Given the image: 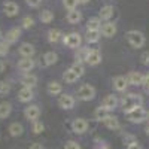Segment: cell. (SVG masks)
<instances>
[{
  "label": "cell",
  "mask_w": 149,
  "mask_h": 149,
  "mask_svg": "<svg viewBox=\"0 0 149 149\" xmlns=\"http://www.w3.org/2000/svg\"><path fill=\"white\" fill-rule=\"evenodd\" d=\"M127 149H142V146H140L137 142H131V143H128Z\"/></svg>",
  "instance_id": "obj_42"
},
{
  "label": "cell",
  "mask_w": 149,
  "mask_h": 149,
  "mask_svg": "<svg viewBox=\"0 0 149 149\" xmlns=\"http://www.w3.org/2000/svg\"><path fill=\"white\" fill-rule=\"evenodd\" d=\"M127 85H128V82H127V78L125 76H116V78H113V88L116 91H119V93L125 91L127 90Z\"/></svg>",
  "instance_id": "obj_20"
},
{
  "label": "cell",
  "mask_w": 149,
  "mask_h": 149,
  "mask_svg": "<svg viewBox=\"0 0 149 149\" xmlns=\"http://www.w3.org/2000/svg\"><path fill=\"white\" fill-rule=\"evenodd\" d=\"M78 97L81 98V100H84V102H90V100H93V98L95 97V88L93 85H90V84H85L78 90Z\"/></svg>",
  "instance_id": "obj_3"
},
{
  "label": "cell",
  "mask_w": 149,
  "mask_h": 149,
  "mask_svg": "<svg viewBox=\"0 0 149 149\" xmlns=\"http://www.w3.org/2000/svg\"><path fill=\"white\" fill-rule=\"evenodd\" d=\"M102 122H103V125L109 130H118L119 128V119L113 115H107Z\"/></svg>",
  "instance_id": "obj_13"
},
{
  "label": "cell",
  "mask_w": 149,
  "mask_h": 149,
  "mask_svg": "<svg viewBox=\"0 0 149 149\" xmlns=\"http://www.w3.org/2000/svg\"><path fill=\"white\" fill-rule=\"evenodd\" d=\"M12 112V104L9 102H2L0 103V119H5L10 115Z\"/></svg>",
  "instance_id": "obj_24"
},
{
  "label": "cell",
  "mask_w": 149,
  "mask_h": 149,
  "mask_svg": "<svg viewBox=\"0 0 149 149\" xmlns=\"http://www.w3.org/2000/svg\"><path fill=\"white\" fill-rule=\"evenodd\" d=\"M21 37V29L19 27H14V29H10L8 33H6V36H5V40L10 45V43H15V42H18V39Z\"/></svg>",
  "instance_id": "obj_12"
},
{
  "label": "cell",
  "mask_w": 149,
  "mask_h": 149,
  "mask_svg": "<svg viewBox=\"0 0 149 149\" xmlns=\"http://www.w3.org/2000/svg\"><path fill=\"white\" fill-rule=\"evenodd\" d=\"M46 91L51 95H60L61 91H63V86H61L60 82H49L46 86Z\"/></svg>",
  "instance_id": "obj_22"
},
{
  "label": "cell",
  "mask_w": 149,
  "mask_h": 149,
  "mask_svg": "<svg viewBox=\"0 0 149 149\" xmlns=\"http://www.w3.org/2000/svg\"><path fill=\"white\" fill-rule=\"evenodd\" d=\"M81 19H82V14H81L79 10L73 9V10H69L67 12V21L70 24H78Z\"/></svg>",
  "instance_id": "obj_26"
},
{
  "label": "cell",
  "mask_w": 149,
  "mask_h": 149,
  "mask_svg": "<svg viewBox=\"0 0 149 149\" xmlns=\"http://www.w3.org/2000/svg\"><path fill=\"white\" fill-rule=\"evenodd\" d=\"M74 73H76L78 74V76L81 78L82 76V74H84V72H85V69H84V66H82V63H78V61H76V63H74L72 67H70Z\"/></svg>",
  "instance_id": "obj_33"
},
{
  "label": "cell",
  "mask_w": 149,
  "mask_h": 149,
  "mask_svg": "<svg viewBox=\"0 0 149 149\" xmlns=\"http://www.w3.org/2000/svg\"><path fill=\"white\" fill-rule=\"evenodd\" d=\"M127 82L130 85H142L143 82V74L140 72H130L127 76Z\"/></svg>",
  "instance_id": "obj_19"
},
{
  "label": "cell",
  "mask_w": 149,
  "mask_h": 149,
  "mask_svg": "<svg viewBox=\"0 0 149 149\" xmlns=\"http://www.w3.org/2000/svg\"><path fill=\"white\" fill-rule=\"evenodd\" d=\"M146 119H148V121H149V112H148V116H146Z\"/></svg>",
  "instance_id": "obj_48"
},
{
  "label": "cell",
  "mask_w": 149,
  "mask_h": 149,
  "mask_svg": "<svg viewBox=\"0 0 149 149\" xmlns=\"http://www.w3.org/2000/svg\"><path fill=\"white\" fill-rule=\"evenodd\" d=\"M9 91H10V85L8 82H0V97L9 94Z\"/></svg>",
  "instance_id": "obj_34"
},
{
  "label": "cell",
  "mask_w": 149,
  "mask_h": 149,
  "mask_svg": "<svg viewBox=\"0 0 149 149\" xmlns=\"http://www.w3.org/2000/svg\"><path fill=\"white\" fill-rule=\"evenodd\" d=\"M40 2H42V0H26V3H27L30 8H37V6L40 5Z\"/></svg>",
  "instance_id": "obj_40"
},
{
  "label": "cell",
  "mask_w": 149,
  "mask_h": 149,
  "mask_svg": "<svg viewBox=\"0 0 149 149\" xmlns=\"http://www.w3.org/2000/svg\"><path fill=\"white\" fill-rule=\"evenodd\" d=\"M146 133H148V136H149V122H148V125H146Z\"/></svg>",
  "instance_id": "obj_47"
},
{
  "label": "cell",
  "mask_w": 149,
  "mask_h": 149,
  "mask_svg": "<svg viewBox=\"0 0 149 149\" xmlns=\"http://www.w3.org/2000/svg\"><path fill=\"white\" fill-rule=\"evenodd\" d=\"M107 115H109V113H107V110H106L104 107H102V106H100V107H97L95 112H94V118H95L97 121H103Z\"/></svg>",
  "instance_id": "obj_32"
},
{
  "label": "cell",
  "mask_w": 149,
  "mask_h": 149,
  "mask_svg": "<svg viewBox=\"0 0 149 149\" xmlns=\"http://www.w3.org/2000/svg\"><path fill=\"white\" fill-rule=\"evenodd\" d=\"M21 84L24 86H27V88H33V86L37 84V78L34 76V74H31V73H26L21 78Z\"/></svg>",
  "instance_id": "obj_21"
},
{
  "label": "cell",
  "mask_w": 149,
  "mask_h": 149,
  "mask_svg": "<svg viewBox=\"0 0 149 149\" xmlns=\"http://www.w3.org/2000/svg\"><path fill=\"white\" fill-rule=\"evenodd\" d=\"M9 52V43L6 40H0V57H3Z\"/></svg>",
  "instance_id": "obj_37"
},
{
  "label": "cell",
  "mask_w": 149,
  "mask_h": 149,
  "mask_svg": "<svg viewBox=\"0 0 149 149\" xmlns=\"http://www.w3.org/2000/svg\"><path fill=\"white\" fill-rule=\"evenodd\" d=\"M72 130L76 134H84L86 130H88V122L84 118H76L72 122Z\"/></svg>",
  "instance_id": "obj_6"
},
{
  "label": "cell",
  "mask_w": 149,
  "mask_h": 149,
  "mask_svg": "<svg viewBox=\"0 0 149 149\" xmlns=\"http://www.w3.org/2000/svg\"><path fill=\"white\" fill-rule=\"evenodd\" d=\"M57 60H58V55H57L54 51H49V52H46V54L43 55V63H45L46 66H52V64H55V63H57Z\"/></svg>",
  "instance_id": "obj_28"
},
{
  "label": "cell",
  "mask_w": 149,
  "mask_h": 149,
  "mask_svg": "<svg viewBox=\"0 0 149 149\" xmlns=\"http://www.w3.org/2000/svg\"><path fill=\"white\" fill-rule=\"evenodd\" d=\"M24 133V127L22 124L19 122H12L9 125V134L12 136V137H18V136H21Z\"/></svg>",
  "instance_id": "obj_23"
},
{
  "label": "cell",
  "mask_w": 149,
  "mask_h": 149,
  "mask_svg": "<svg viewBox=\"0 0 149 149\" xmlns=\"http://www.w3.org/2000/svg\"><path fill=\"white\" fill-rule=\"evenodd\" d=\"M60 37H61V31L58 29H52V30H49L48 31V40L54 43V42H58L60 40Z\"/></svg>",
  "instance_id": "obj_31"
},
{
  "label": "cell",
  "mask_w": 149,
  "mask_h": 149,
  "mask_svg": "<svg viewBox=\"0 0 149 149\" xmlns=\"http://www.w3.org/2000/svg\"><path fill=\"white\" fill-rule=\"evenodd\" d=\"M113 12H115L113 6L106 5V6H103V8L100 9V12H98V18H100V19H104V21H109L112 17H113Z\"/></svg>",
  "instance_id": "obj_18"
},
{
  "label": "cell",
  "mask_w": 149,
  "mask_h": 149,
  "mask_svg": "<svg viewBox=\"0 0 149 149\" xmlns=\"http://www.w3.org/2000/svg\"><path fill=\"white\" fill-rule=\"evenodd\" d=\"M3 12L6 17H17L19 14V6L15 2H5L3 3Z\"/></svg>",
  "instance_id": "obj_8"
},
{
  "label": "cell",
  "mask_w": 149,
  "mask_h": 149,
  "mask_svg": "<svg viewBox=\"0 0 149 149\" xmlns=\"http://www.w3.org/2000/svg\"><path fill=\"white\" fill-rule=\"evenodd\" d=\"M43 124H42V121H34L33 122V133L34 134H40L42 131H43Z\"/></svg>",
  "instance_id": "obj_35"
},
{
  "label": "cell",
  "mask_w": 149,
  "mask_h": 149,
  "mask_svg": "<svg viewBox=\"0 0 149 149\" xmlns=\"http://www.w3.org/2000/svg\"><path fill=\"white\" fill-rule=\"evenodd\" d=\"M39 18H40L42 22L48 24V22H51L54 19V12L49 10V9H45V10H42L40 14H39Z\"/></svg>",
  "instance_id": "obj_30"
},
{
  "label": "cell",
  "mask_w": 149,
  "mask_h": 149,
  "mask_svg": "<svg viewBox=\"0 0 149 149\" xmlns=\"http://www.w3.org/2000/svg\"><path fill=\"white\" fill-rule=\"evenodd\" d=\"M143 98L140 94H128L122 98V107H124V113H130L131 110H134L136 107L142 106Z\"/></svg>",
  "instance_id": "obj_1"
},
{
  "label": "cell",
  "mask_w": 149,
  "mask_h": 149,
  "mask_svg": "<svg viewBox=\"0 0 149 149\" xmlns=\"http://www.w3.org/2000/svg\"><path fill=\"white\" fill-rule=\"evenodd\" d=\"M85 61H86L90 66H97V64L102 61V54L98 52L97 49H90V52H88V55H86Z\"/></svg>",
  "instance_id": "obj_10"
},
{
  "label": "cell",
  "mask_w": 149,
  "mask_h": 149,
  "mask_svg": "<svg viewBox=\"0 0 149 149\" xmlns=\"http://www.w3.org/2000/svg\"><path fill=\"white\" fill-rule=\"evenodd\" d=\"M148 93H149V88H148Z\"/></svg>",
  "instance_id": "obj_50"
},
{
  "label": "cell",
  "mask_w": 149,
  "mask_h": 149,
  "mask_svg": "<svg viewBox=\"0 0 149 149\" xmlns=\"http://www.w3.org/2000/svg\"><path fill=\"white\" fill-rule=\"evenodd\" d=\"M18 51H19L22 58H31L34 55V46L31 43H21Z\"/></svg>",
  "instance_id": "obj_16"
},
{
  "label": "cell",
  "mask_w": 149,
  "mask_h": 149,
  "mask_svg": "<svg viewBox=\"0 0 149 149\" xmlns=\"http://www.w3.org/2000/svg\"><path fill=\"white\" fill-rule=\"evenodd\" d=\"M100 40V30H86V42L97 43Z\"/></svg>",
  "instance_id": "obj_27"
},
{
  "label": "cell",
  "mask_w": 149,
  "mask_h": 149,
  "mask_svg": "<svg viewBox=\"0 0 149 149\" xmlns=\"http://www.w3.org/2000/svg\"><path fill=\"white\" fill-rule=\"evenodd\" d=\"M64 149H81V146H79V143H78V142L70 140V142H67V143H66Z\"/></svg>",
  "instance_id": "obj_39"
},
{
  "label": "cell",
  "mask_w": 149,
  "mask_h": 149,
  "mask_svg": "<svg viewBox=\"0 0 149 149\" xmlns=\"http://www.w3.org/2000/svg\"><path fill=\"white\" fill-rule=\"evenodd\" d=\"M3 70H5V63H3L2 60H0V73H2Z\"/></svg>",
  "instance_id": "obj_45"
},
{
  "label": "cell",
  "mask_w": 149,
  "mask_h": 149,
  "mask_svg": "<svg viewBox=\"0 0 149 149\" xmlns=\"http://www.w3.org/2000/svg\"><path fill=\"white\" fill-rule=\"evenodd\" d=\"M127 116H128V121H130V122H133V124H140V122H143V121L146 119L148 112H146L142 106H139V107H136L134 110H131L130 113H127Z\"/></svg>",
  "instance_id": "obj_4"
},
{
  "label": "cell",
  "mask_w": 149,
  "mask_h": 149,
  "mask_svg": "<svg viewBox=\"0 0 149 149\" xmlns=\"http://www.w3.org/2000/svg\"><path fill=\"white\" fill-rule=\"evenodd\" d=\"M128 43L133 46V48H142L145 45V34L142 31H137V30H130L127 31L125 34Z\"/></svg>",
  "instance_id": "obj_2"
},
{
  "label": "cell",
  "mask_w": 149,
  "mask_h": 149,
  "mask_svg": "<svg viewBox=\"0 0 149 149\" xmlns=\"http://www.w3.org/2000/svg\"><path fill=\"white\" fill-rule=\"evenodd\" d=\"M64 45L67 48H72V49H79L81 43H82V37L79 33H69L67 36H64L63 39Z\"/></svg>",
  "instance_id": "obj_5"
},
{
  "label": "cell",
  "mask_w": 149,
  "mask_h": 149,
  "mask_svg": "<svg viewBox=\"0 0 149 149\" xmlns=\"http://www.w3.org/2000/svg\"><path fill=\"white\" fill-rule=\"evenodd\" d=\"M33 90L31 88H27V86H22L18 93V100L22 102V103H27L30 100H33Z\"/></svg>",
  "instance_id": "obj_14"
},
{
  "label": "cell",
  "mask_w": 149,
  "mask_h": 149,
  "mask_svg": "<svg viewBox=\"0 0 149 149\" xmlns=\"http://www.w3.org/2000/svg\"><path fill=\"white\" fill-rule=\"evenodd\" d=\"M116 104H118V98H116L113 94L106 95V97L103 98V102H102V107H104L107 112H109V110H113V109L116 107Z\"/></svg>",
  "instance_id": "obj_11"
},
{
  "label": "cell",
  "mask_w": 149,
  "mask_h": 149,
  "mask_svg": "<svg viewBox=\"0 0 149 149\" xmlns=\"http://www.w3.org/2000/svg\"><path fill=\"white\" fill-rule=\"evenodd\" d=\"M0 40H2V31H0Z\"/></svg>",
  "instance_id": "obj_49"
},
{
  "label": "cell",
  "mask_w": 149,
  "mask_h": 149,
  "mask_svg": "<svg viewBox=\"0 0 149 149\" xmlns=\"http://www.w3.org/2000/svg\"><path fill=\"white\" fill-rule=\"evenodd\" d=\"M102 27V19L98 17H93L86 21V30H100Z\"/></svg>",
  "instance_id": "obj_25"
},
{
  "label": "cell",
  "mask_w": 149,
  "mask_h": 149,
  "mask_svg": "<svg viewBox=\"0 0 149 149\" xmlns=\"http://www.w3.org/2000/svg\"><path fill=\"white\" fill-rule=\"evenodd\" d=\"M21 24H22V29H30L33 24H34V21H33L31 17H24L22 21H21Z\"/></svg>",
  "instance_id": "obj_38"
},
{
  "label": "cell",
  "mask_w": 149,
  "mask_h": 149,
  "mask_svg": "<svg viewBox=\"0 0 149 149\" xmlns=\"http://www.w3.org/2000/svg\"><path fill=\"white\" fill-rule=\"evenodd\" d=\"M142 63H143L145 66H149V52L142 54Z\"/></svg>",
  "instance_id": "obj_41"
},
{
  "label": "cell",
  "mask_w": 149,
  "mask_h": 149,
  "mask_svg": "<svg viewBox=\"0 0 149 149\" xmlns=\"http://www.w3.org/2000/svg\"><path fill=\"white\" fill-rule=\"evenodd\" d=\"M102 34L106 36V37H113L116 34V24L110 22V21L103 24V26H102Z\"/></svg>",
  "instance_id": "obj_15"
},
{
  "label": "cell",
  "mask_w": 149,
  "mask_h": 149,
  "mask_svg": "<svg viewBox=\"0 0 149 149\" xmlns=\"http://www.w3.org/2000/svg\"><path fill=\"white\" fill-rule=\"evenodd\" d=\"M88 2H90V0H78V3H82V5H86Z\"/></svg>",
  "instance_id": "obj_46"
},
{
  "label": "cell",
  "mask_w": 149,
  "mask_h": 149,
  "mask_svg": "<svg viewBox=\"0 0 149 149\" xmlns=\"http://www.w3.org/2000/svg\"><path fill=\"white\" fill-rule=\"evenodd\" d=\"M39 115H40V109H39V106H36V104H31V106L24 109V116H26V119H29L31 122L37 121Z\"/></svg>",
  "instance_id": "obj_7"
},
{
  "label": "cell",
  "mask_w": 149,
  "mask_h": 149,
  "mask_svg": "<svg viewBox=\"0 0 149 149\" xmlns=\"http://www.w3.org/2000/svg\"><path fill=\"white\" fill-rule=\"evenodd\" d=\"M63 79L67 82V84H74L78 79H79V76L76 73H74L72 69H67L66 72H64V74H63Z\"/></svg>",
  "instance_id": "obj_29"
},
{
  "label": "cell",
  "mask_w": 149,
  "mask_h": 149,
  "mask_svg": "<svg viewBox=\"0 0 149 149\" xmlns=\"http://www.w3.org/2000/svg\"><path fill=\"white\" fill-rule=\"evenodd\" d=\"M33 67H34V60H31V58H21L18 61V69L21 72L29 73V72L33 70Z\"/></svg>",
  "instance_id": "obj_17"
},
{
  "label": "cell",
  "mask_w": 149,
  "mask_h": 149,
  "mask_svg": "<svg viewBox=\"0 0 149 149\" xmlns=\"http://www.w3.org/2000/svg\"><path fill=\"white\" fill-rule=\"evenodd\" d=\"M58 106H60L61 109L69 110V109H72V107L74 106V98H73L72 95H69V94H61V95L58 97Z\"/></svg>",
  "instance_id": "obj_9"
},
{
  "label": "cell",
  "mask_w": 149,
  "mask_h": 149,
  "mask_svg": "<svg viewBox=\"0 0 149 149\" xmlns=\"http://www.w3.org/2000/svg\"><path fill=\"white\" fill-rule=\"evenodd\" d=\"M63 5H64L66 9L73 10V9H76V6H78V0H63Z\"/></svg>",
  "instance_id": "obj_36"
},
{
  "label": "cell",
  "mask_w": 149,
  "mask_h": 149,
  "mask_svg": "<svg viewBox=\"0 0 149 149\" xmlns=\"http://www.w3.org/2000/svg\"><path fill=\"white\" fill-rule=\"evenodd\" d=\"M29 149H45V148H43L40 143H33V145H31Z\"/></svg>",
  "instance_id": "obj_43"
},
{
  "label": "cell",
  "mask_w": 149,
  "mask_h": 149,
  "mask_svg": "<svg viewBox=\"0 0 149 149\" xmlns=\"http://www.w3.org/2000/svg\"><path fill=\"white\" fill-rule=\"evenodd\" d=\"M94 149H109V146H107V145H104V143H98Z\"/></svg>",
  "instance_id": "obj_44"
}]
</instances>
